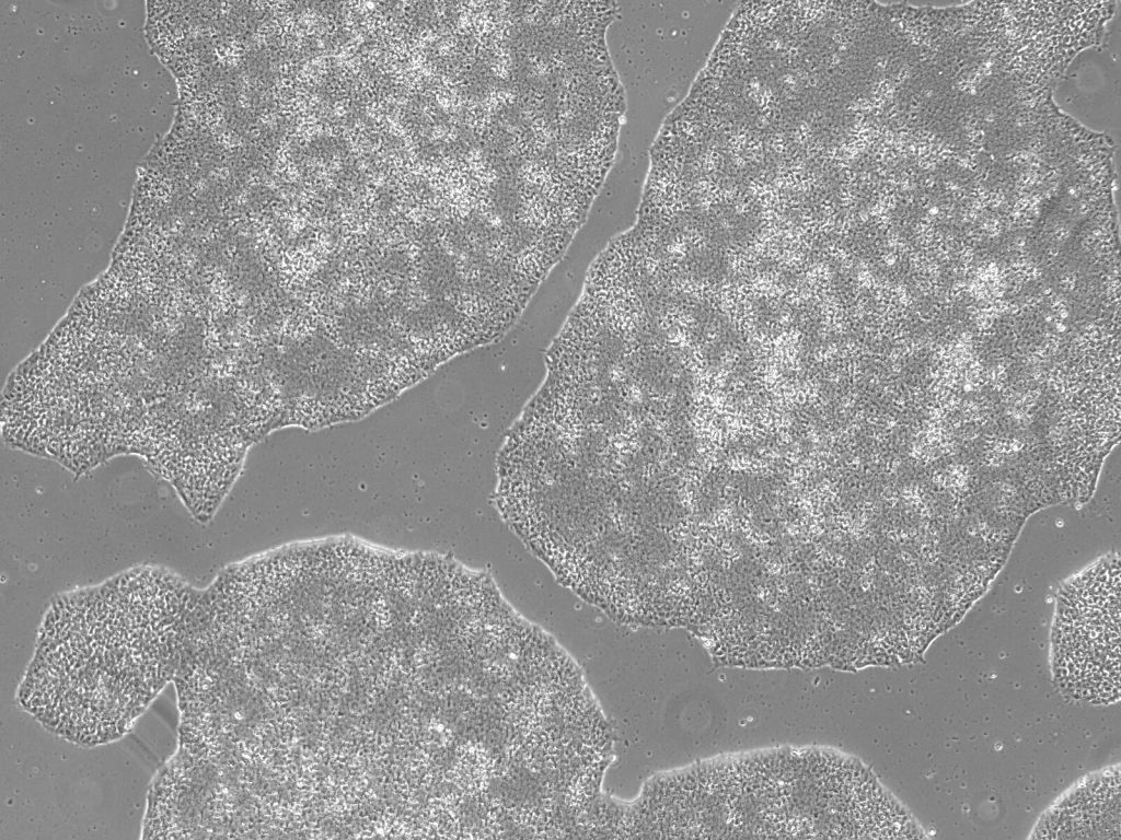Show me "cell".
Masks as SVG:
<instances>
[{
  "mask_svg": "<svg viewBox=\"0 0 1121 840\" xmlns=\"http://www.w3.org/2000/svg\"><path fill=\"white\" fill-rule=\"evenodd\" d=\"M1055 666L1061 682L1077 698L1112 702L1120 695L1119 588L1109 580L1071 586L1060 604Z\"/></svg>",
  "mask_w": 1121,
  "mask_h": 840,
  "instance_id": "cell-1",
  "label": "cell"
},
{
  "mask_svg": "<svg viewBox=\"0 0 1121 840\" xmlns=\"http://www.w3.org/2000/svg\"><path fill=\"white\" fill-rule=\"evenodd\" d=\"M1120 772L1107 770L1082 781L1042 817L1035 838L1120 839Z\"/></svg>",
  "mask_w": 1121,
  "mask_h": 840,
  "instance_id": "cell-2",
  "label": "cell"
}]
</instances>
